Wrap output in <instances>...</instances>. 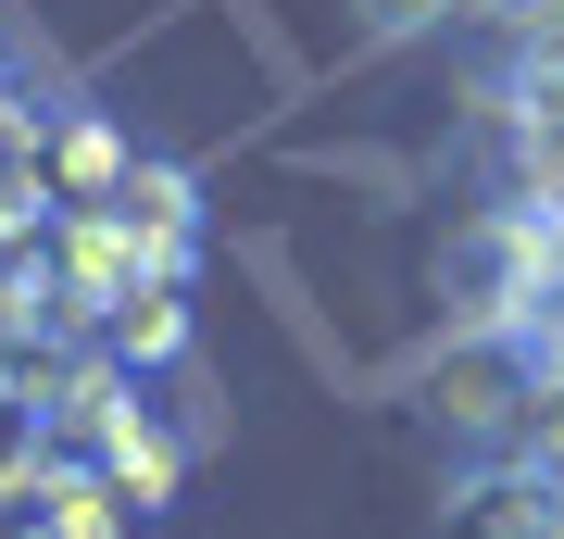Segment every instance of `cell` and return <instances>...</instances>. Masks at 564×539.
I'll use <instances>...</instances> for the list:
<instances>
[{"mask_svg":"<svg viewBox=\"0 0 564 539\" xmlns=\"http://www.w3.org/2000/svg\"><path fill=\"white\" fill-rule=\"evenodd\" d=\"M514 301H540V239H527L514 214H477L440 239V314L464 339H489V326H514Z\"/></svg>","mask_w":564,"mask_h":539,"instance_id":"cell-1","label":"cell"},{"mask_svg":"<svg viewBox=\"0 0 564 539\" xmlns=\"http://www.w3.org/2000/svg\"><path fill=\"white\" fill-rule=\"evenodd\" d=\"M527 440H540V464H552V477H564V377H552L540 401H527Z\"/></svg>","mask_w":564,"mask_h":539,"instance_id":"cell-4","label":"cell"},{"mask_svg":"<svg viewBox=\"0 0 564 539\" xmlns=\"http://www.w3.org/2000/svg\"><path fill=\"white\" fill-rule=\"evenodd\" d=\"M440 539H564V477L540 452L527 464H477L464 489H440Z\"/></svg>","mask_w":564,"mask_h":539,"instance_id":"cell-2","label":"cell"},{"mask_svg":"<svg viewBox=\"0 0 564 539\" xmlns=\"http://www.w3.org/2000/svg\"><path fill=\"white\" fill-rule=\"evenodd\" d=\"M464 0H351V25L364 39H426V25H452Z\"/></svg>","mask_w":564,"mask_h":539,"instance_id":"cell-3","label":"cell"}]
</instances>
